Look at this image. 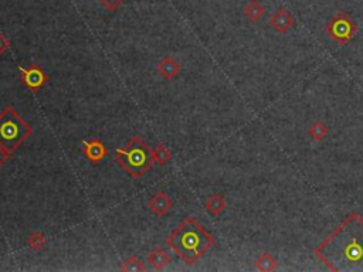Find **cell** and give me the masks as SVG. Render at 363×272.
<instances>
[{
	"instance_id": "1",
	"label": "cell",
	"mask_w": 363,
	"mask_h": 272,
	"mask_svg": "<svg viewBox=\"0 0 363 272\" xmlns=\"http://www.w3.org/2000/svg\"><path fill=\"white\" fill-rule=\"evenodd\" d=\"M315 255L331 271L362 272V217L356 213L348 215L346 220L315 248Z\"/></svg>"
},
{
	"instance_id": "2",
	"label": "cell",
	"mask_w": 363,
	"mask_h": 272,
	"mask_svg": "<svg viewBox=\"0 0 363 272\" xmlns=\"http://www.w3.org/2000/svg\"><path fill=\"white\" fill-rule=\"evenodd\" d=\"M166 243L187 265H194L216 243L214 237L194 217H187L166 238Z\"/></svg>"
},
{
	"instance_id": "3",
	"label": "cell",
	"mask_w": 363,
	"mask_h": 272,
	"mask_svg": "<svg viewBox=\"0 0 363 272\" xmlns=\"http://www.w3.org/2000/svg\"><path fill=\"white\" fill-rule=\"evenodd\" d=\"M115 160L131 177H142L149 170L153 162L152 151L139 135L132 136L125 146L116 151Z\"/></svg>"
},
{
	"instance_id": "4",
	"label": "cell",
	"mask_w": 363,
	"mask_h": 272,
	"mask_svg": "<svg viewBox=\"0 0 363 272\" xmlns=\"http://www.w3.org/2000/svg\"><path fill=\"white\" fill-rule=\"evenodd\" d=\"M33 135V126L26 122L13 107L5 108L0 112V146L10 153Z\"/></svg>"
},
{
	"instance_id": "5",
	"label": "cell",
	"mask_w": 363,
	"mask_h": 272,
	"mask_svg": "<svg viewBox=\"0 0 363 272\" xmlns=\"http://www.w3.org/2000/svg\"><path fill=\"white\" fill-rule=\"evenodd\" d=\"M327 31L336 43L346 44L356 34L357 26L349 19V16L346 13L342 12L329 22Z\"/></svg>"
},
{
	"instance_id": "6",
	"label": "cell",
	"mask_w": 363,
	"mask_h": 272,
	"mask_svg": "<svg viewBox=\"0 0 363 272\" xmlns=\"http://www.w3.org/2000/svg\"><path fill=\"white\" fill-rule=\"evenodd\" d=\"M20 79H22L23 85L34 93L46 85V82L49 81V75L44 72L40 65L31 64L29 68L20 67Z\"/></svg>"
},
{
	"instance_id": "7",
	"label": "cell",
	"mask_w": 363,
	"mask_h": 272,
	"mask_svg": "<svg viewBox=\"0 0 363 272\" xmlns=\"http://www.w3.org/2000/svg\"><path fill=\"white\" fill-rule=\"evenodd\" d=\"M83 152L91 163H98L107 156V146L101 139L94 138L91 141L83 142Z\"/></svg>"
},
{
	"instance_id": "8",
	"label": "cell",
	"mask_w": 363,
	"mask_h": 272,
	"mask_svg": "<svg viewBox=\"0 0 363 272\" xmlns=\"http://www.w3.org/2000/svg\"><path fill=\"white\" fill-rule=\"evenodd\" d=\"M148 207H149L150 211H152L153 214H156L157 217H165V215L171 211L172 207H173V201H172L171 197L165 193V192H157V193L153 194V196L150 197V200L148 201Z\"/></svg>"
},
{
	"instance_id": "9",
	"label": "cell",
	"mask_w": 363,
	"mask_h": 272,
	"mask_svg": "<svg viewBox=\"0 0 363 272\" xmlns=\"http://www.w3.org/2000/svg\"><path fill=\"white\" fill-rule=\"evenodd\" d=\"M268 24H270L271 27L275 30V31L284 34V33H287V31L295 24V20H294V17H292L291 13H290L288 10L281 8L278 9L277 12L271 16L270 20H268Z\"/></svg>"
},
{
	"instance_id": "10",
	"label": "cell",
	"mask_w": 363,
	"mask_h": 272,
	"mask_svg": "<svg viewBox=\"0 0 363 272\" xmlns=\"http://www.w3.org/2000/svg\"><path fill=\"white\" fill-rule=\"evenodd\" d=\"M157 68V72L164 77L165 79H173L176 78V75L179 74L180 71V65L179 63L175 60L173 57L171 56H168V57L162 58L156 65Z\"/></svg>"
},
{
	"instance_id": "11",
	"label": "cell",
	"mask_w": 363,
	"mask_h": 272,
	"mask_svg": "<svg viewBox=\"0 0 363 272\" xmlns=\"http://www.w3.org/2000/svg\"><path fill=\"white\" fill-rule=\"evenodd\" d=\"M148 262H149L156 271H160V269H164L165 266L171 262V257H169V254H168L162 247L157 245V247H155V248L149 252Z\"/></svg>"
},
{
	"instance_id": "12",
	"label": "cell",
	"mask_w": 363,
	"mask_h": 272,
	"mask_svg": "<svg viewBox=\"0 0 363 272\" xmlns=\"http://www.w3.org/2000/svg\"><path fill=\"white\" fill-rule=\"evenodd\" d=\"M226 206H227V204H226V200H224V197L220 196V194L210 196L206 200V203H205V207H206L207 211L212 215H214V217L221 215V213L226 210Z\"/></svg>"
},
{
	"instance_id": "13",
	"label": "cell",
	"mask_w": 363,
	"mask_h": 272,
	"mask_svg": "<svg viewBox=\"0 0 363 272\" xmlns=\"http://www.w3.org/2000/svg\"><path fill=\"white\" fill-rule=\"evenodd\" d=\"M264 13H265V8H264L260 2H257V0H251L250 3H247V6L244 8V15H246V17H249L250 20H253V22L260 20V19L263 17Z\"/></svg>"
},
{
	"instance_id": "14",
	"label": "cell",
	"mask_w": 363,
	"mask_h": 272,
	"mask_svg": "<svg viewBox=\"0 0 363 272\" xmlns=\"http://www.w3.org/2000/svg\"><path fill=\"white\" fill-rule=\"evenodd\" d=\"M277 259L268 252H264L256 259V268L258 271H274L277 269Z\"/></svg>"
},
{
	"instance_id": "15",
	"label": "cell",
	"mask_w": 363,
	"mask_h": 272,
	"mask_svg": "<svg viewBox=\"0 0 363 272\" xmlns=\"http://www.w3.org/2000/svg\"><path fill=\"white\" fill-rule=\"evenodd\" d=\"M153 162L159 166H165L172 159L171 151L165 146V145H157L156 148L152 151Z\"/></svg>"
},
{
	"instance_id": "16",
	"label": "cell",
	"mask_w": 363,
	"mask_h": 272,
	"mask_svg": "<svg viewBox=\"0 0 363 272\" xmlns=\"http://www.w3.org/2000/svg\"><path fill=\"white\" fill-rule=\"evenodd\" d=\"M121 271L124 272H142L146 271V265L143 264L142 259H139L138 257H131L128 258L121 266Z\"/></svg>"
},
{
	"instance_id": "17",
	"label": "cell",
	"mask_w": 363,
	"mask_h": 272,
	"mask_svg": "<svg viewBox=\"0 0 363 272\" xmlns=\"http://www.w3.org/2000/svg\"><path fill=\"white\" fill-rule=\"evenodd\" d=\"M308 133H309V136L312 138L313 141L320 142L328 135V129L322 122H313L312 125L309 126V129H308Z\"/></svg>"
},
{
	"instance_id": "18",
	"label": "cell",
	"mask_w": 363,
	"mask_h": 272,
	"mask_svg": "<svg viewBox=\"0 0 363 272\" xmlns=\"http://www.w3.org/2000/svg\"><path fill=\"white\" fill-rule=\"evenodd\" d=\"M46 237L42 231H33L29 237H27V244L31 250L40 251L43 250L44 245H46Z\"/></svg>"
},
{
	"instance_id": "19",
	"label": "cell",
	"mask_w": 363,
	"mask_h": 272,
	"mask_svg": "<svg viewBox=\"0 0 363 272\" xmlns=\"http://www.w3.org/2000/svg\"><path fill=\"white\" fill-rule=\"evenodd\" d=\"M101 3H102V6L108 10H111V12H115L116 9L121 8V5L124 3V0H100Z\"/></svg>"
},
{
	"instance_id": "20",
	"label": "cell",
	"mask_w": 363,
	"mask_h": 272,
	"mask_svg": "<svg viewBox=\"0 0 363 272\" xmlns=\"http://www.w3.org/2000/svg\"><path fill=\"white\" fill-rule=\"evenodd\" d=\"M9 47H10V40L5 34L0 33V56L5 54L9 50Z\"/></svg>"
},
{
	"instance_id": "21",
	"label": "cell",
	"mask_w": 363,
	"mask_h": 272,
	"mask_svg": "<svg viewBox=\"0 0 363 272\" xmlns=\"http://www.w3.org/2000/svg\"><path fill=\"white\" fill-rule=\"evenodd\" d=\"M10 155H12L10 152L6 151L3 146H0V167L8 162V159L10 158Z\"/></svg>"
}]
</instances>
